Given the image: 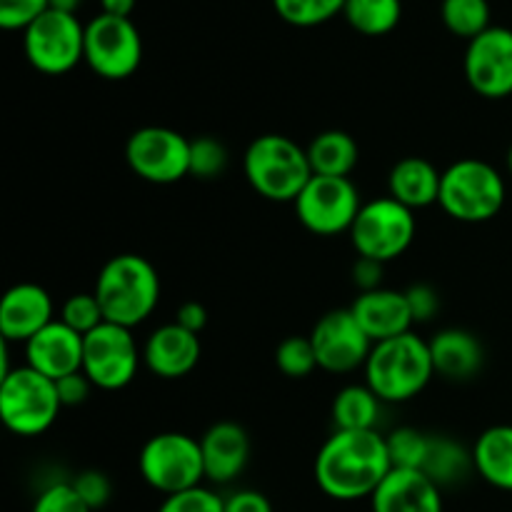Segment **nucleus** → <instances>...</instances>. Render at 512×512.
Returning a JSON list of instances; mask_svg holds the SVG:
<instances>
[{
  "label": "nucleus",
  "mask_w": 512,
  "mask_h": 512,
  "mask_svg": "<svg viewBox=\"0 0 512 512\" xmlns=\"http://www.w3.org/2000/svg\"><path fill=\"white\" fill-rule=\"evenodd\" d=\"M315 483L340 503L373 498L393 470L380 430H335L315 455Z\"/></svg>",
  "instance_id": "1"
},
{
  "label": "nucleus",
  "mask_w": 512,
  "mask_h": 512,
  "mask_svg": "<svg viewBox=\"0 0 512 512\" xmlns=\"http://www.w3.org/2000/svg\"><path fill=\"white\" fill-rule=\"evenodd\" d=\"M93 293L108 323L133 330L158 308L160 275L143 255H115L100 268Z\"/></svg>",
  "instance_id": "2"
},
{
  "label": "nucleus",
  "mask_w": 512,
  "mask_h": 512,
  "mask_svg": "<svg viewBox=\"0 0 512 512\" xmlns=\"http://www.w3.org/2000/svg\"><path fill=\"white\" fill-rule=\"evenodd\" d=\"M363 373L365 385L383 403H408L428 388L435 375L430 343L413 330L375 343Z\"/></svg>",
  "instance_id": "3"
},
{
  "label": "nucleus",
  "mask_w": 512,
  "mask_h": 512,
  "mask_svg": "<svg viewBox=\"0 0 512 512\" xmlns=\"http://www.w3.org/2000/svg\"><path fill=\"white\" fill-rule=\"evenodd\" d=\"M250 188L273 203H295L313 178L308 148L280 133H268L248 145L243 158Z\"/></svg>",
  "instance_id": "4"
},
{
  "label": "nucleus",
  "mask_w": 512,
  "mask_h": 512,
  "mask_svg": "<svg viewBox=\"0 0 512 512\" xmlns=\"http://www.w3.org/2000/svg\"><path fill=\"white\" fill-rule=\"evenodd\" d=\"M505 178L480 158L455 160L443 170L438 205L460 223H488L505 205Z\"/></svg>",
  "instance_id": "5"
},
{
  "label": "nucleus",
  "mask_w": 512,
  "mask_h": 512,
  "mask_svg": "<svg viewBox=\"0 0 512 512\" xmlns=\"http://www.w3.org/2000/svg\"><path fill=\"white\" fill-rule=\"evenodd\" d=\"M60 403L55 380L30 365L13 368L0 378V418L5 428L20 438H35L48 433L58 420Z\"/></svg>",
  "instance_id": "6"
},
{
  "label": "nucleus",
  "mask_w": 512,
  "mask_h": 512,
  "mask_svg": "<svg viewBox=\"0 0 512 512\" xmlns=\"http://www.w3.org/2000/svg\"><path fill=\"white\" fill-rule=\"evenodd\" d=\"M140 478L165 498L198 488L205 480V463L200 440L188 433H158L140 448Z\"/></svg>",
  "instance_id": "7"
},
{
  "label": "nucleus",
  "mask_w": 512,
  "mask_h": 512,
  "mask_svg": "<svg viewBox=\"0 0 512 512\" xmlns=\"http://www.w3.org/2000/svg\"><path fill=\"white\" fill-rule=\"evenodd\" d=\"M415 230H418L415 210L385 195L363 203L350 228V243L360 258L390 263L413 245Z\"/></svg>",
  "instance_id": "8"
},
{
  "label": "nucleus",
  "mask_w": 512,
  "mask_h": 512,
  "mask_svg": "<svg viewBox=\"0 0 512 512\" xmlns=\"http://www.w3.org/2000/svg\"><path fill=\"white\" fill-rule=\"evenodd\" d=\"M23 45L38 73L65 75L85 60V25L75 13L50 8L23 30Z\"/></svg>",
  "instance_id": "9"
},
{
  "label": "nucleus",
  "mask_w": 512,
  "mask_h": 512,
  "mask_svg": "<svg viewBox=\"0 0 512 512\" xmlns=\"http://www.w3.org/2000/svg\"><path fill=\"white\" fill-rule=\"evenodd\" d=\"M293 205L305 230L320 238H333V235L350 233L363 208V200L350 178L313 175Z\"/></svg>",
  "instance_id": "10"
},
{
  "label": "nucleus",
  "mask_w": 512,
  "mask_h": 512,
  "mask_svg": "<svg viewBox=\"0 0 512 512\" xmlns=\"http://www.w3.org/2000/svg\"><path fill=\"white\" fill-rule=\"evenodd\" d=\"M143 360V350L133 338V330L105 320L100 328L85 335L83 373L98 390H123L135 380Z\"/></svg>",
  "instance_id": "11"
},
{
  "label": "nucleus",
  "mask_w": 512,
  "mask_h": 512,
  "mask_svg": "<svg viewBox=\"0 0 512 512\" xmlns=\"http://www.w3.org/2000/svg\"><path fill=\"white\" fill-rule=\"evenodd\" d=\"M85 63L98 78H130L143 63V38L133 20L95 15L85 25Z\"/></svg>",
  "instance_id": "12"
},
{
  "label": "nucleus",
  "mask_w": 512,
  "mask_h": 512,
  "mask_svg": "<svg viewBox=\"0 0 512 512\" xmlns=\"http://www.w3.org/2000/svg\"><path fill=\"white\" fill-rule=\"evenodd\" d=\"M125 160L145 183H180L190 175V140L173 128L145 125L125 143Z\"/></svg>",
  "instance_id": "13"
},
{
  "label": "nucleus",
  "mask_w": 512,
  "mask_h": 512,
  "mask_svg": "<svg viewBox=\"0 0 512 512\" xmlns=\"http://www.w3.org/2000/svg\"><path fill=\"white\" fill-rule=\"evenodd\" d=\"M310 340H313L315 355H318V368L333 375L363 370L375 345L368 333L360 328L350 308L325 313L315 323Z\"/></svg>",
  "instance_id": "14"
},
{
  "label": "nucleus",
  "mask_w": 512,
  "mask_h": 512,
  "mask_svg": "<svg viewBox=\"0 0 512 512\" xmlns=\"http://www.w3.org/2000/svg\"><path fill=\"white\" fill-rule=\"evenodd\" d=\"M465 78L468 85L488 100L512 95V30L490 25L473 38L465 50Z\"/></svg>",
  "instance_id": "15"
},
{
  "label": "nucleus",
  "mask_w": 512,
  "mask_h": 512,
  "mask_svg": "<svg viewBox=\"0 0 512 512\" xmlns=\"http://www.w3.org/2000/svg\"><path fill=\"white\" fill-rule=\"evenodd\" d=\"M53 298L38 283H18L0 303V335L5 343L25 345L30 338L53 323Z\"/></svg>",
  "instance_id": "16"
},
{
  "label": "nucleus",
  "mask_w": 512,
  "mask_h": 512,
  "mask_svg": "<svg viewBox=\"0 0 512 512\" xmlns=\"http://www.w3.org/2000/svg\"><path fill=\"white\" fill-rule=\"evenodd\" d=\"M203 355L200 335L180 328L178 323L160 325L143 345V363L155 378L180 380L193 373Z\"/></svg>",
  "instance_id": "17"
},
{
  "label": "nucleus",
  "mask_w": 512,
  "mask_h": 512,
  "mask_svg": "<svg viewBox=\"0 0 512 512\" xmlns=\"http://www.w3.org/2000/svg\"><path fill=\"white\" fill-rule=\"evenodd\" d=\"M85 338L55 318L48 328L25 343V365L43 373L45 378L60 380L83 370Z\"/></svg>",
  "instance_id": "18"
},
{
  "label": "nucleus",
  "mask_w": 512,
  "mask_h": 512,
  "mask_svg": "<svg viewBox=\"0 0 512 512\" xmlns=\"http://www.w3.org/2000/svg\"><path fill=\"white\" fill-rule=\"evenodd\" d=\"M205 463V480L213 485H228L245 473L250 460V438L243 425L215 423L200 438Z\"/></svg>",
  "instance_id": "19"
},
{
  "label": "nucleus",
  "mask_w": 512,
  "mask_h": 512,
  "mask_svg": "<svg viewBox=\"0 0 512 512\" xmlns=\"http://www.w3.org/2000/svg\"><path fill=\"white\" fill-rule=\"evenodd\" d=\"M373 512H443V488L423 470L393 468L370 498Z\"/></svg>",
  "instance_id": "20"
},
{
  "label": "nucleus",
  "mask_w": 512,
  "mask_h": 512,
  "mask_svg": "<svg viewBox=\"0 0 512 512\" xmlns=\"http://www.w3.org/2000/svg\"><path fill=\"white\" fill-rule=\"evenodd\" d=\"M350 310L373 343H383V340L410 333L415 323L408 298L400 290L378 288L370 290V293H360L355 303L350 305Z\"/></svg>",
  "instance_id": "21"
},
{
  "label": "nucleus",
  "mask_w": 512,
  "mask_h": 512,
  "mask_svg": "<svg viewBox=\"0 0 512 512\" xmlns=\"http://www.w3.org/2000/svg\"><path fill=\"white\" fill-rule=\"evenodd\" d=\"M435 375L445 380H470L483 370L485 348L478 335L463 328H445L430 340Z\"/></svg>",
  "instance_id": "22"
},
{
  "label": "nucleus",
  "mask_w": 512,
  "mask_h": 512,
  "mask_svg": "<svg viewBox=\"0 0 512 512\" xmlns=\"http://www.w3.org/2000/svg\"><path fill=\"white\" fill-rule=\"evenodd\" d=\"M443 173L425 158H403L388 175V195L405 208H430L440 200Z\"/></svg>",
  "instance_id": "23"
},
{
  "label": "nucleus",
  "mask_w": 512,
  "mask_h": 512,
  "mask_svg": "<svg viewBox=\"0 0 512 512\" xmlns=\"http://www.w3.org/2000/svg\"><path fill=\"white\" fill-rule=\"evenodd\" d=\"M475 473L493 488L512 493V425H493L473 445Z\"/></svg>",
  "instance_id": "24"
},
{
  "label": "nucleus",
  "mask_w": 512,
  "mask_h": 512,
  "mask_svg": "<svg viewBox=\"0 0 512 512\" xmlns=\"http://www.w3.org/2000/svg\"><path fill=\"white\" fill-rule=\"evenodd\" d=\"M308 160L313 175L350 178L360 160V148L353 135L345 133V130H325L310 140Z\"/></svg>",
  "instance_id": "25"
},
{
  "label": "nucleus",
  "mask_w": 512,
  "mask_h": 512,
  "mask_svg": "<svg viewBox=\"0 0 512 512\" xmlns=\"http://www.w3.org/2000/svg\"><path fill=\"white\" fill-rule=\"evenodd\" d=\"M475 470L473 450H465L458 440L448 435H430L428 458L423 463V473L440 488H453L470 478Z\"/></svg>",
  "instance_id": "26"
},
{
  "label": "nucleus",
  "mask_w": 512,
  "mask_h": 512,
  "mask_svg": "<svg viewBox=\"0 0 512 512\" xmlns=\"http://www.w3.org/2000/svg\"><path fill=\"white\" fill-rule=\"evenodd\" d=\"M383 405L368 385H345L330 408L335 430H378Z\"/></svg>",
  "instance_id": "27"
},
{
  "label": "nucleus",
  "mask_w": 512,
  "mask_h": 512,
  "mask_svg": "<svg viewBox=\"0 0 512 512\" xmlns=\"http://www.w3.org/2000/svg\"><path fill=\"white\" fill-rule=\"evenodd\" d=\"M343 15L353 30L370 38H380L398 28L403 18V3L400 0H348Z\"/></svg>",
  "instance_id": "28"
},
{
  "label": "nucleus",
  "mask_w": 512,
  "mask_h": 512,
  "mask_svg": "<svg viewBox=\"0 0 512 512\" xmlns=\"http://www.w3.org/2000/svg\"><path fill=\"white\" fill-rule=\"evenodd\" d=\"M440 18L450 33L470 43L490 28V5L488 0H443Z\"/></svg>",
  "instance_id": "29"
},
{
  "label": "nucleus",
  "mask_w": 512,
  "mask_h": 512,
  "mask_svg": "<svg viewBox=\"0 0 512 512\" xmlns=\"http://www.w3.org/2000/svg\"><path fill=\"white\" fill-rule=\"evenodd\" d=\"M345 3L348 0H273V8L285 23L295 28H313L343 13Z\"/></svg>",
  "instance_id": "30"
},
{
  "label": "nucleus",
  "mask_w": 512,
  "mask_h": 512,
  "mask_svg": "<svg viewBox=\"0 0 512 512\" xmlns=\"http://www.w3.org/2000/svg\"><path fill=\"white\" fill-rule=\"evenodd\" d=\"M275 365L285 378L303 380L318 370V355H315L310 335H290L275 348Z\"/></svg>",
  "instance_id": "31"
},
{
  "label": "nucleus",
  "mask_w": 512,
  "mask_h": 512,
  "mask_svg": "<svg viewBox=\"0 0 512 512\" xmlns=\"http://www.w3.org/2000/svg\"><path fill=\"white\" fill-rule=\"evenodd\" d=\"M388 440V453L393 460V468H405V470H423L425 458H428V445L430 435L420 433L418 428H398L390 435H385Z\"/></svg>",
  "instance_id": "32"
},
{
  "label": "nucleus",
  "mask_w": 512,
  "mask_h": 512,
  "mask_svg": "<svg viewBox=\"0 0 512 512\" xmlns=\"http://www.w3.org/2000/svg\"><path fill=\"white\" fill-rule=\"evenodd\" d=\"M228 168V148L213 135L190 140V175L200 180H215Z\"/></svg>",
  "instance_id": "33"
},
{
  "label": "nucleus",
  "mask_w": 512,
  "mask_h": 512,
  "mask_svg": "<svg viewBox=\"0 0 512 512\" xmlns=\"http://www.w3.org/2000/svg\"><path fill=\"white\" fill-rule=\"evenodd\" d=\"M60 320L85 338V335L93 333L95 328L105 323V315L95 293H75L60 308Z\"/></svg>",
  "instance_id": "34"
},
{
  "label": "nucleus",
  "mask_w": 512,
  "mask_h": 512,
  "mask_svg": "<svg viewBox=\"0 0 512 512\" xmlns=\"http://www.w3.org/2000/svg\"><path fill=\"white\" fill-rule=\"evenodd\" d=\"M158 512H225V498L205 485H198V488L168 495Z\"/></svg>",
  "instance_id": "35"
},
{
  "label": "nucleus",
  "mask_w": 512,
  "mask_h": 512,
  "mask_svg": "<svg viewBox=\"0 0 512 512\" xmlns=\"http://www.w3.org/2000/svg\"><path fill=\"white\" fill-rule=\"evenodd\" d=\"M33 512H93L70 483H53L35 498Z\"/></svg>",
  "instance_id": "36"
},
{
  "label": "nucleus",
  "mask_w": 512,
  "mask_h": 512,
  "mask_svg": "<svg viewBox=\"0 0 512 512\" xmlns=\"http://www.w3.org/2000/svg\"><path fill=\"white\" fill-rule=\"evenodd\" d=\"M50 8V0H0V25L5 30H25Z\"/></svg>",
  "instance_id": "37"
},
{
  "label": "nucleus",
  "mask_w": 512,
  "mask_h": 512,
  "mask_svg": "<svg viewBox=\"0 0 512 512\" xmlns=\"http://www.w3.org/2000/svg\"><path fill=\"white\" fill-rule=\"evenodd\" d=\"M70 485L75 488V493L88 503L90 510H100L108 505V500L113 498V485H110V478L100 470H83V473L75 475L70 480Z\"/></svg>",
  "instance_id": "38"
},
{
  "label": "nucleus",
  "mask_w": 512,
  "mask_h": 512,
  "mask_svg": "<svg viewBox=\"0 0 512 512\" xmlns=\"http://www.w3.org/2000/svg\"><path fill=\"white\" fill-rule=\"evenodd\" d=\"M405 298H408L410 313H413L415 323H430V320L440 313V295L438 290L430 288V285H413V288L405 290Z\"/></svg>",
  "instance_id": "39"
},
{
  "label": "nucleus",
  "mask_w": 512,
  "mask_h": 512,
  "mask_svg": "<svg viewBox=\"0 0 512 512\" xmlns=\"http://www.w3.org/2000/svg\"><path fill=\"white\" fill-rule=\"evenodd\" d=\"M55 388H58L63 408H78V405H83L85 400L90 398V393H93L95 385L90 383V378L83 373V370H78V373L65 375V378L55 380Z\"/></svg>",
  "instance_id": "40"
},
{
  "label": "nucleus",
  "mask_w": 512,
  "mask_h": 512,
  "mask_svg": "<svg viewBox=\"0 0 512 512\" xmlns=\"http://www.w3.org/2000/svg\"><path fill=\"white\" fill-rule=\"evenodd\" d=\"M383 273L385 263H378V260L360 258L353 263V283L360 293H370V290L383 288Z\"/></svg>",
  "instance_id": "41"
},
{
  "label": "nucleus",
  "mask_w": 512,
  "mask_h": 512,
  "mask_svg": "<svg viewBox=\"0 0 512 512\" xmlns=\"http://www.w3.org/2000/svg\"><path fill=\"white\" fill-rule=\"evenodd\" d=\"M225 512H273V505L258 490H235L225 498Z\"/></svg>",
  "instance_id": "42"
},
{
  "label": "nucleus",
  "mask_w": 512,
  "mask_h": 512,
  "mask_svg": "<svg viewBox=\"0 0 512 512\" xmlns=\"http://www.w3.org/2000/svg\"><path fill=\"white\" fill-rule=\"evenodd\" d=\"M175 323H178L180 328L190 330V333L200 335L205 330V325H208V310H205V305H200L198 300H188V303L180 305L178 313H175Z\"/></svg>",
  "instance_id": "43"
},
{
  "label": "nucleus",
  "mask_w": 512,
  "mask_h": 512,
  "mask_svg": "<svg viewBox=\"0 0 512 512\" xmlns=\"http://www.w3.org/2000/svg\"><path fill=\"white\" fill-rule=\"evenodd\" d=\"M138 0H100L105 15H115V18H130V13L135 10Z\"/></svg>",
  "instance_id": "44"
},
{
  "label": "nucleus",
  "mask_w": 512,
  "mask_h": 512,
  "mask_svg": "<svg viewBox=\"0 0 512 512\" xmlns=\"http://www.w3.org/2000/svg\"><path fill=\"white\" fill-rule=\"evenodd\" d=\"M80 0H50V5L58 10H68V13H75V8H78Z\"/></svg>",
  "instance_id": "45"
},
{
  "label": "nucleus",
  "mask_w": 512,
  "mask_h": 512,
  "mask_svg": "<svg viewBox=\"0 0 512 512\" xmlns=\"http://www.w3.org/2000/svg\"><path fill=\"white\" fill-rule=\"evenodd\" d=\"M508 173L512 175V145H510V150H508Z\"/></svg>",
  "instance_id": "46"
}]
</instances>
